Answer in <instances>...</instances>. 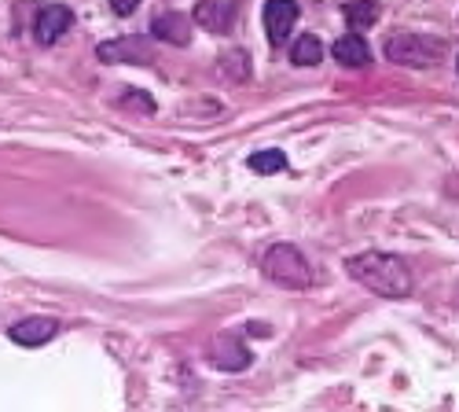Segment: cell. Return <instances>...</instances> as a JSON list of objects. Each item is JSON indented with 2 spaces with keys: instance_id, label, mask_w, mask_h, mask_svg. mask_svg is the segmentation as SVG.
<instances>
[{
  "instance_id": "obj_9",
  "label": "cell",
  "mask_w": 459,
  "mask_h": 412,
  "mask_svg": "<svg viewBox=\"0 0 459 412\" xmlns=\"http://www.w3.org/2000/svg\"><path fill=\"white\" fill-rule=\"evenodd\" d=\"M151 33L159 37V41H169V45H187L191 41V19L180 15V12H166V15H155L151 22Z\"/></svg>"
},
{
  "instance_id": "obj_2",
  "label": "cell",
  "mask_w": 459,
  "mask_h": 412,
  "mask_svg": "<svg viewBox=\"0 0 459 412\" xmlns=\"http://www.w3.org/2000/svg\"><path fill=\"white\" fill-rule=\"evenodd\" d=\"M261 273H264V280H273L276 287H290V291H301V287L313 284V266L290 243H276V247L264 250Z\"/></svg>"
},
{
  "instance_id": "obj_4",
  "label": "cell",
  "mask_w": 459,
  "mask_h": 412,
  "mask_svg": "<svg viewBox=\"0 0 459 412\" xmlns=\"http://www.w3.org/2000/svg\"><path fill=\"white\" fill-rule=\"evenodd\" d=\"M206 354H210L213 368H224V372H243V368H250V350L236 339V335H213Z\"/></svg>"
},
{
  "instance_id": "obj_7",
  "label": "cell",
  "mask_w": 459,
  "mask_h": 412,
  "mask_svg": "<svg viewBox=\"0 0 459 412\" xmlns=\"http://www.w3.org/2000/svg\"><path fill=\"white\" fill-rule=\"evenodd\" d=\"M195 22L210 33H224L236 26V0H203L195 4Z\"/></svg>"
},
{
  "instance_id": "obj_5",
  "label": "cell",
  "mask_w": 459,
  "mask_h": 412,
  "mask_svg": "<svg viewBox=\"0 0 459 412\" xmlns=\"http://www.w3.org/2000/svg\"><path fill=\"white\" fill-rule=\"evenodd\" d=\"M70 26H74V12L66 4H45L41 12H37L33 33H37V41H41V45H56Z\"/></svg>"
},
{
  "instance_id": "obj_10",
  "label": "cell",
  "mask_w": 459,
  "mask_h": 412,
  "mask_svg": "<svg viewBox=\"0 0 459 412\" xmlns=\"http://www.w3.org/2000/svg\"><path fill=\"white\" fill-rule=\"evenodd\" d=\"M331 52H334V59H338L342 66H353V70H360V66H368V63H371V48L364 45V37H360V33H346V37H338Z\"/></svg>"
},
{
  "instance_id": "obj_3",
  "label": "cell",
  "mask_w": 459,
  "mask_h": 412,
  "mask_svg": "<svg viewBox=\"0 0 459 412\" xmlns=\"http://www.w3.org/2000/svg\"><path fill=\"white\" fill-rule=\"evenodd\" d=\"M445 56L441 41H430L423 33H394L386 41V59L397 66H430Z\"/></svg>"
},
{
  "instance_id": "obj_14",
  "label": "cell",
  "mask_w": 459,
  "mask_h": 412,
  "mask_svg": "<svg viewBox=\"0 0 459 412\" xmlns=\"http://www.w3.org/2000/svg\"><path fill=\"white\" fill-rule=\"evenodd\" d=\"M250 170L254 173H280V170H287V155L283 152H257L250 159Z\"/></svg>"
},
{
  "instance_id": "obj_11",
  "label": "cell",
  "mask_w": 459,
  "mask_h": 412,
  "mask_svg": "<svg viewBox=\"0 0 459 412\" xmlns=\"http://www.w3.org/2000/svg\"><path fill=\"white\" fill-rule=\"evenodd\" d=\"M320 59H324V45L316 41L313 33H301L294 41V48H290V63L294 66H316Z\"/></svg>"
},
{
  "instance_id": "obj_15",
  "label": "cell",
  "mask_w": 459,
  "mask_h": 412,
  "mask_svg": "<svg viewBox=\"0 0 459 412\" xmlns=\"http://www.w3.org/2000/svg\"><path fill=\"white\" fill-rule=\"evenodd\" d=\"M136 4H140V0H110V8H114V15H133L136 12Z\"/></svg>"
},
{
  "instance_id": "obj_6",
  "label": "cell",
  "mask_w": 459,
  "mask_h": 412,
  "mask_svg": "<svg viewBox=\"0 0 459 412\" xmlns=\"http://www.w3.org/2000/svg\"><path fill=\"white\" fill-rule=\"evenodd\" d=\"M294 22H298L294 0H269V4H264V33H269L273 45H283V37L294 30Z\"/></svg>"
},
{
  "instance_id": "obj_1",
  "label": "cell",
  "mask_w": 459,
  "mask_h": 412,
  "mask_svg": "<svg viewBox=\"0 0 459 412\" xmlns=\"http://www.w3.org/2000/svg\"><path fill=\"white\" fill-rule=\"evenodd\" d=\"M346 269L360 287H368L371 294H382V298H404L411 291V269L397 254L364 250L346 261Z\"/></svg>"
},
{
  "instance_id": "obj_13",
  "label": "cell",
  "mask_w": 459,
  "mask_h": 412,
  "mask_svg": "<svg viewBox=\"0 0 459 412\" xmlns=\"http://www.w3.org/2000/svg\"><path fill=\"white\" fill-rule=\"evenodd\" d=\"M122 56H140L143 63H151V52L140 41H114V45H100V59H122Z\"/></svg>"
},
{
  "instance_id": "obj_8",
  "label": "cell",
  "mask_w": 459,
  "mask_h": 412,
  "mask_svg": "<svg viewBox=\"0 0 459 412\" xmlns=\"http://www.w3.org/2000/svg\"><path fill=\"white\" fill-rule=\"evenodd\" d=\"M56 331H59V324L52 317H26L8 331V339L19 346H45Z\"/></svg>"
},
{
  "instance_id": "obj_12",
  "label": "cell",
  "mask_w": 459,
  "mask_h": 412,
  "mask_svg": "<svg viewBox=\"0 0 459 412\" xmlns=\"http://www.w3.org/2000/svg\"><path fill=\"white\" fill-rule=\"evenodd\" d=\"M382 8H378V0H353V4H346V22L350 30H364L371 22H378Z\"/></svg>"
}]
</instances>
